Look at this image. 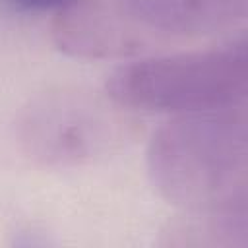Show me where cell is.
<instances>
[{
    "label": "cell",
    "instance_id": "3",
    "mask_svg": "<svg viewBox=\"0 0 248 248\" xmlns=\"http://www.w3.org/2000/svg\"><path fill=\"white\" fill-rule=\"evenodd\" d=\"M128 110L105 91L50 87L33 95L16 118L19 149L33 163L72 169L118 151L134 134Z\"/></svg>",
    "mask_w": 248,
    "mask_h": 248
},
{
    "label": "cell",
    "instance_id": "2",
    "mask_svg": "<svg viewBox=\"0 0 248 248\" xmlns=\"http://www.w3.org/2000/svg\"><path fill=\"white\" fill-rule=\"evenodd\" d=\"M246 85L248 43L238 33L211 48L122 64L105 93L126 110L188 114L244 103Z\"/></svg>",
    "mask_w": 248,
    "mask_h": 248
},
{
    "label": "cell",
    "instance_id": "4",
    "mask_svg": "<svg viewBox=\"0 0 248 248\" xmlns=\"http://www.w3.org/2000/svg\"><path fill=\"white\" fill-rule=\"evenodd\" d=\"M56 48L81 60H124L140 56L151 35L128 19L116 6L99 0H78L52 16Z\"/></svg>",
    "mask_w": 248,
    "mask_h": 248
},
{
    "label": "cell",
    "instance_id": "7",
    "mask_svg": "<svg viewBox=\"0 0 248 248\" xmlns=\"http://www.w3.org/2000/svg\"><path fill=\"white\" fill-rule=\"evenodd\" d=\"M78 0H0V14L4 16H45L70 8Z\"/></svg>",
    "mask_w": 248,
    "mask_h": 248
},
{
    "label": "cell",
    "instance_id": "6",
    "mask_svg": "<svg viewBox=\"0 0 248 248\" xmlns=\"http://www.w3.org/2000/svg\"><path fill=\"white\" fill-rule=\"evenodd\" d=\"M163 244L202 248H246L248 209L180 213L163 231Z\"/></svg>",
    "mask_w": 248,
    "mask_h": 248
},
{
    "label": "cell",
    "instance_id": "1",
    "mask_svg": "<svg viewBox=\"0 0 248 248\" xmlns=\"http://www.w3.org/2000/svg\"><path fill=\"white\" fill-rule=\"evenodd\" d=\"M246 105L174 114L145 151L155 192L180 213L246 209Z\"/></svg>",
    "mask_w": 248,
    "mask_h": 248
},
{
    "label": "cell",
    "instance_id": "5",
    "mask_svg": "<svg viewBox=\"0 0 248 248\" xmlns=\"http://www.w3.org/2000/svg\"><path fill=\"white\" fill-rule=\"evenodd\" d=\"M149 35L198 37L225 31L246 16L248 0H112Z\"/></svg>",
    "mask_w": 248,
    "mask_h": 248
}]
</instances>
